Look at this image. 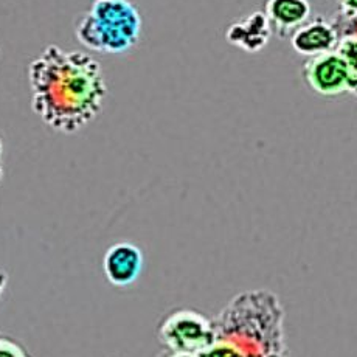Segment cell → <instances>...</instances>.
Returning <instances> with one entry per match:
<instances>
[{
	"mask_svg": "<svg viewBox=\"0 0 357 357\" xmlns=\"http://www.w3.org/2000/svg\"><path fill=\"white\" fill-rule=\"evenodd\" d=\"M291 43L295 52L312 58L334 52L339 44V31L335 29V24H329L325 19L317 17L300 25L292 33Z\"/></svg>",
	"mask_w": 357,
	"mask_h": 357,
	"instance_id": "obj_7",
	"label": "cell"
},
{
	"mask_svg": "<svg viewBox=\"0 0 357 357\" xmlns=\"http://www.w3.org/2000/svg\"><path fill=\"white\" fill-rule=\"evenodd\" d=\"M2 153H3V143H2V139H0V162H2Z\"/></svg>",
	"mask_w": 357,
	"mask_h": 357,
	"instance_id": "obj_13",
	"label": "cell"
},
{
	"mask_svg": "<svg viewBox=\"0 0 357 357\" xmlns=\"http://www.w3.org/2000/svg\"><path fill=\"white\" fill-rule=\"evenodd\" d=\"M159 340L171 353L199 354L215 343L211 320L193 309H178L168 314L159 326Z\"/></svg>",
	"mask_w": 357,
	"mask_h": 357,
	"instance_id": "obj_4",
	"label": "cell"
},
{
	"mask_svg": "<svg viewBox=\"0 0 357 357\" xmlns=\"http://www.w3.org/2000/svg\"><path fill=\"white\" fill-rule=\"evenodd\" d=\"M303 78L309 89L324 97L354 91L351 72L335 50L309 58L303 66Z\"/></svg>",
	"mask_w": 357,
	"mask_h": 357,
	"instance_id": "obj_5",
	"label": "cell"
},
{
	"mask_svg": "<svg viewBox=\"0 0 357 357\" xmlns=\"http://www.w3.org/2000/svg\"><path fill=\"white\" fill-rule=\"evenodd\" d=\"M167 357H199L197 354H188V353H171Z\"/></svg>",
	"mask_w": 357,
	"mask_h": 357,
	"instance_id": "obj_12",
	"label": "cell"
},
{
	"mask_svg": "<svg viewBox=\"0 0 357 357\" xmlns=\"http://www.w3.org/2000/svg\"><path fill=\"white\" fill-rule=\"evenodd\" d=\"M272 25L264 13L255 11L238 22H233L227 31L225 39L227 43L238 47L244 52L257 53L263 50L272 36Z\"/></svg>",
	"mask_w": 357,
	"mask_h": 357,
	"instance_id": "obj_8",
	"label": "cell"
},
{
	"mask_svg": "<svg viewBox=\"0 0 357 357\" xmlns=\"http://www.w3.org/2000/svg\"><path fill=\"white\" fill-rule=\"evenodd\" d=\"M0 357H31L19 342L0 335Z\"/></svg>",
	"mask_w": 357,
	"mask_h": 357,
	"instance_id": "obj_10",
	"label": "cell"
},
{
	"mask_svg": "<svg viewBox=\"0 0 357 357\" xmlns=\"http://www.w3.org/2000/svg\"><path fill=\"white\" fill-rule=\"evenodd\" d=\"M0 178H2V167H0Z\"/></svg>",
	"mask_w": 357,
	"mask_h": 357,
	"instance_id": "obj_14",
	"label": "cell"
},
{
	"mask_svg": "<svg viewBox=\"0 0 357 357\" xmlns=\"http://www.w3.org/2000/svg\"><path fill=\"white\" fill-rule=\"evenodd\" d=\"M284 312L277 295L244 292L211 320L215 340L233 347L244 357L284 356Z\"/></svg>",
	"mask_w": 357,
	"mask_h": 357,
	"instance_id": "obj_2",
	"label": "cell"
},
{
	"mask_svg": "<svg viewBox=\"0 0 357 357\" xmlns=\"http://www.w3.org/2000/svg\"><path fill=\"white\" fill-rule=\"evenodd\" d=\"M264 15L271 20L272 30L280 38H286L306 22L311 5L307 0H267Z\"/></svg>",
	"mask_w": 357,
	"mask_h": 357,
	"instance_id": "obj_9",
	"label": "cell"
},
{
	"mask_svg": "<svg viewBox=\"0 0 357 357\" xmlns=\"http://www.w3.org/2000/svg\"><path fill=\"white\" fill-rule=\"evenodd\" d=\"M31 109L50 129L75 134L100 115L107 86L92 54L49 45L29 66Z\"/></svg>",
	"mask_w": 357,
	"mask_h": 357,
	"instance_id": "obj_1",
	"label": "cell"
},
{
	"mask_svg": "<svg viewBox=\"0 0 357 357\" xmlns=\"http://www.w3.org/2000/svg\"><path fill=\"white\" fill-rule=\"evenodd\" d=\"M102 269L112 286L128 287L140 277L143 271V253L139 247L130 243H116L105 253Z\"/></svg>",
	"mask_w": 357,
	"mask_h": 357,
	"instance_id": "obj_6",
	"label": "cell"
},
{
	"mask_svg": "<svg viewBox=\"0 0 357 357\" xmlns=\"http://www.w3.org/2000/svg\"><path fill=\"white\" fill-rule=\"evenodd\" d=\"M6 284H8V273L0 271V295H2V292L5 291Z\"/></svg>",
	"mask_w": 357,
	"mask_h": 357,
	"instance_id": "obj_11",
	"label": "cell"
},
{
	"mask_svg": "<svg viewBox=\"0 0 357 357\" xmlns=\"http://www.w3.org/2000/svg\"><path fill=\"white\" fill-rule=\"evenodd\" d=\"M75 34L89 50L121 54L139 44L142 16L130 0H93L78 19Z\"/></svg>",
	"mask_w": 357,
	"mask_h": 357,
	"instance_id": "obj_3",
	"label": "cell"
},
{
	"mask_svg": "<svg viewBox=\"0 0 357 357\" xmlns=\"http://www.w3.org/2000/svg\"><path fill=\"white\" fill-rule=\"evenodd\" d=\"M273 357H284V356H273Z\"/></svg>",
	"mask_w": 357,
	"mask_h": 357,
	"instance_id": "obj_15",
	"label": "cell"
}]
</instances>
